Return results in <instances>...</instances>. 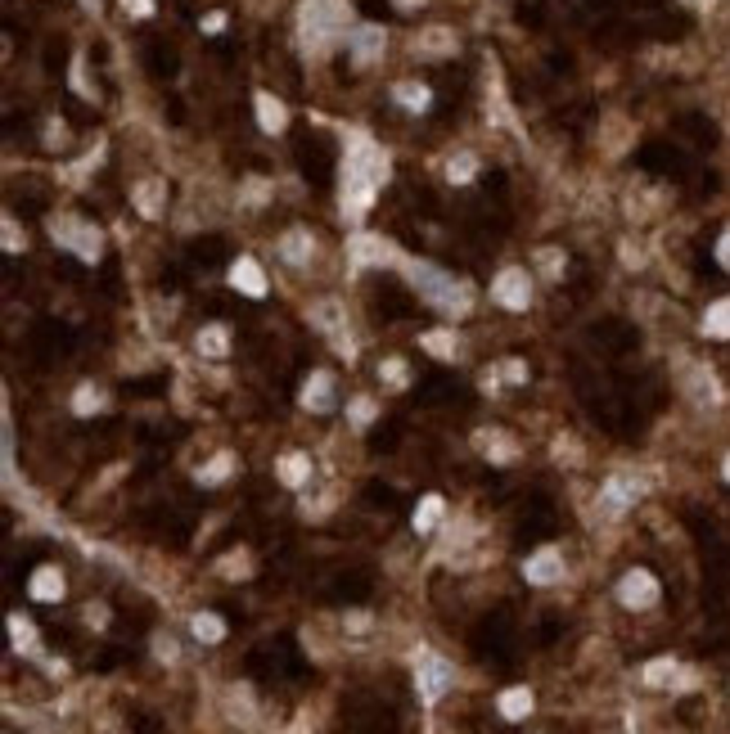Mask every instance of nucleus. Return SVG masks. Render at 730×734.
<instances>
[{
  "label": "nucleus",
  "instance_id": "11",
  "mask_svg": "<svg viewBox=\"0 0 730 734\" xmlns=\"http://www.w3.org/2000/svg\"><path fill=\"white\" fill-rule=\"evenodd\" d=\"M231 284H235V288H244V293H248V298H262V293H266V279H262V266H257L253 257H239V262L231 266Z\"/></svg>",
  "mask_w": 730,
  "mask_h": 734
},
{
  "label": "nucleus",
  "instance_id": "32",
  "mask_svg": "<svg viewBox=\"0 0 730 734\" xmlns=\"http://www.w3.org/2000/svg\"><path fill=\"white\" fill-rule=\"evenodd\" d=\"M379 375H384L393 388H406V365H402V360H384V365H379Z\"/></svg>",
  "mask_w": 730,
  "mask_h": 734
},
{
  "label": "nucleus",
  "instance_id": "25",
  "mask_svg": "<svg viewBox=\"0 0 730 734\" xmlns=\"http://www.w3.org/2000/svg\"><path fill=\"white\" fill-rule=\"evenodd\" d=\"M424 347L433 351V356H456V334H447V329H433V334H424Z\"/></svg>",
  "mask_w": 730,
  "mask_h": 734
},
{
  "label": "nucleus",
  "instance_id": "29",
  "mask_svg": "<svg viewBox=\"0 0 730 734\" xmlns=\"http://www.w3.org/2000/svg\"><path fill=\"white\" fill-rule=\"evenodd\" d=\"M72 406H77V415H91V410H100V406H104V392L86 383V388L77 392V401H72Z\"/></svg>",
  "mask_w": 730,
  "mask_h": 734
},
{
  "label": "nucleus",
  "instance_id": "36",
  "mask_svg": "<svg viewBox=\"0 0 730 734\" xmlns=\"http://www.w3.org/2000/svg\"><path fill=\"white\" fill-rule=\"evenodd\" d=\"M122 10H126V14H140V19H144V14H154L150 0H122Z\"/></svg>",
  "mask_w": 730,
  "mask_h": 734
},
{
  "label": "nucleus",
  "instance_id": "14",
  "mask_svg": "<svg viewBox=\"0 0 730 734\" xmlns=\"http://www.w3.org/2000/svg\"><path fill=\"white\" fill-rule=\"evenodd\" d=\"M415 50H419V54H433V59H442V54L456 50V32H447V28H428V32H419Z\"/></svg>",
  "mask_w": 730,
  "mask_h": 734
},
{
  "label": "nucleus",
  "instance_id": "23",
  "mask_svg": "<svg viewBox=\"0 0 730 734\" xmlns=\"http://www.w3.org/2000/svg\"><path fill=\"white\" fill-rule=\"evenodd\" d=\"M483 447H487V460H496V464H509V460H515V442H509L505 432L483 437Z\"/></svg>",
  "mask_w": 730,
  "mask_h": 734
},
{
  "label": "nucleus",
  "instance_id": "39",
  "mask_svg": "<svg viewBox=\"0 0 730 734\" xmlns=\"http://www.w3.org/2000/svg\"><path fill=\"white\" fill-rule=\"evenodd\" d=\"M717 257H721V262H726V266H730V235H726V239H721V248H717Z\"/></svg>",
  "mask_w": 730,
  "mask_h": 734
},
{
  "label": "nucleus",
  "instance_id": "19",
  "mask_svg": "<svg viewBox=\"0 0 730 734\" xmlns=\"http://www.w3.org/2000/svg\"><path fill=\"white\" fill-rule=\"evenodd\" d=\"M442 496H424V504L415 509V532H433L437 528V519H442Z\"/></svg>",
  "mask_w": 730,
  "mask_h": 734
},
{
  "label": "nucleus",
  "instance_id": "10",
  "mask_svg": "<svg viewBox=\"0 0 730 734\" xmlns=\"http://www.w3.org/2000/svg\"><path fill=\"white\" fill-rule=\"evenodd\" d=\"M28 591H32V600H41V604L63 600V572H59V568H36L32 581H28Z\"/></svg>",
  "mask_w": 730,
  "mask_h": 734
},
{
  "label": "nucleus",
  "instance_id": "40",
  "mask_svg": "<svg viewBox=\"0 0 730 734\" xmlns=\"http://www.w3.org/2000/svg\"><path fill=\"white\" fill-rule=\"evenodd\" d=\"M726 482H730V456H726Z\"/></svg>",
  "mask_w": 730,
  "mask_h": 734
},
{
  "label": "nucleus",
  "instance_id": "33",
  "mask_svg": "<svg viewBox=\"0 0 730 734\" xmlns=\"http://www.w3.org/2000/svg\"><path fill=\"white\" fill-rule=\"evenodd\" d=\"M10 631H14V644H19V649H32V640H36V635H32V622L10 617Z\"/></svg>",
  "mask_w": 730,
  "mask_h": 734
},
{
  "label": "nucleus",
  "instance_id": "24",
  "mask_svg": "<svg viewBox=\"0 0 730 734\" xmlns=\"http://www.w3.org/2000/svg\"><path fill=\"white\" fill-rule=\"evenodd\" d=\"M158 198H163V185H158V181H144V185L135 190V203H140L144 216H158Z\"/></svg>",
  "mask_w": 730,
  "mask_h": 734
},
{
  "label": "nucleus",
  "instance_id": "4",
  "mask_svg": "<svg viewBox=\"0 0 730 734\" xmlns=\"http://www.w3.org/2000/svg\"><path fill=\"white\" fill-rule=\"evenodd\" d=\"M415 681H419V694L428 703H437L451 685H456V672L447 657H437V653H419V667H415Z\"/></svg>",
  "mask_w": 730,
  "mask_h": 734
},
{
  "label": "nucleus",
  "instance_id": "38",
  "mask_svg": "<svg viewBox=\"0 0 730 734\" xmlns=\"http://www.w3.org/2000/svg\"><path fill=\"white\" fill-rule=\"evenodd\" d=\"M393 5H397V10H406V14H410V10H419V5H424V0H393Z\"/></svg>",
  "mask_w": 730,
  "mask_h": 734
},
{
  "label": "nucleus",
  "instance_id": "34",
  "mask_svg": "<svg viewBox=\"0 0 730 734\" xmlns=\"http://www.w3.org/2000/svg\"><path fill=\"white\" fill-rule=\"evenodd\" d=\"M316 325H320V329H338V325H343V320H338V307H334V302H320V307H316Z\"/></svg>",
  "mask_w": 730,
  "mask_h": 734
},
{
  "label": "nucleus",
  "instance_id": "37",
  "mask_svg": "<svg viewBox=\"0 0 730 734\" xmlns=\"http://www.w3.org/2000/svg\"><path fill=\"white\" fill-rule=\"evenodd\" d=\"M222 28H226L222 14H207V19H203V32H222Z\"/></svg>",
  "mask_w": 730,
  "mask_h": 734
},
{
  "label": "nucleus",
  "instance_id": "15",
  "mask_svg": "<svg viewBox=\"0 0 730 734\" xmlns=\"http://www.w3.org/2000/svg\"><path fill=\"white\" fill-rule=\"evenodd\" d=\"M257 122H262V131H271V135H275V131H284L288 113H284V104H280L275 95H266V91H262V95H257Z\"/></svg>",
  "mask_w": 730,
  "mask_h": 734
},
{
  "label": "nucleus",
  "instance_id": "9",
  "mask_svg": "<svg viewBox=\"0 0 730 734\" xmlns=\"http://www.w3.org/2000/svg\"><path fill=\"white\" fill-rule=\"evenodd\" d=\"M347 45H352V59L365 68V63H375L379 54H384V28H356L352 36H347Z\"/></svg>",
  "mask_w": 730,
  "mask_h": 734
},
{
  "label": "nucleus",
  "instance_id": "8",
  "mask_svg": "<svg viewBox=\"0 0 730 734\" xmlns=\"http://www.w3.org/2000/svg\"><path fill=\"white\" fill-rule=\"evenodd\" d=\"M523 577H528L532 585H550V581H559V577H564V554L550 550V545L537 550V554L523 563Z\"/></svg>",
  "mask_w": 730,
  "mask_h": 734
},
{
  "label": "nucleus",
  "instance_id": "12",
  "mask_svg": "<svg viewBox=\"0 0 730 734\" xmlns=\"http://www.w3.org/2000/svg\"><path fill=\"white\" fill-rule=\"evenodd\" d=\"M303 406L307 410H329L334 406V379L329 375H312L303 388Z\"/></svg>",
  "mask_w": 730,
  "mask_h": 734
},
{
  "label": "nucleus",
  "instance_id": "30",
  "mask_svg": "<svg viewBox=\"0 0 730 734\" xmlns=\"http://www.w3.org/2000/svg\"><path fill=\"white\" fill-rule=\"evenodd\" d=\"M474 167H478V163H474L469 154H460V158H451V163H447V176H451L456 185H465V181L474 176Z\"/></svg>",
  "mask_w": 730,
  "mask_h": 734
},
{
  "label": "nucleus",
  "instance_id": "20",
  "mask_svg": "<svg viewBox=\"0 0 730 734\" xmlns=\"http://www.w3.org/2000/svg\"><path fill=\"white\" fill-rule=\"evenodd\" d=\"M703 334H712V338H730V298H721V302L703 316Z\"/></svg>",
  "mask_w": 730,
  "mask_h": 734
},
{
  "label": "nucleus",
  "instance_id": "21",
  "mask_svg": "<svg viewBox=\"0 0 730 734\" xmlns=\"http://www.w3.org/2000/svg\"><path fill=\"white\" fill-rule=\"evenodd\" d=\"M280 253H284V262H307V257H312V235H303V230L284 235Z\"/></svg>",
  "mask_w": 730,
  "mask_h": 734
},
{
  "label": "nucleus",
  "instance_id": "1",
  "mask_svg": "<svg viewBox=\"0 0 730 734\" xmlns=\"http://www.w3.org/2000/svg\"><path fill=\"white\" fill-rule=\"evenodd\" d=\"M388 181V158L375 149L370 140H352V154H347V172H343V207L352 216H361L375 198V185Z\"/></svg>",
  "mask_w": 730,
  "mask_h": 734
},
{
  "label": "nucleus",
  "instance_id": "17",
  "mask_svg": "<svg viewBox=\"0 0 730 734\" xmlns=\"http://www.w3.org/2000/svg\"><path fill=\"white\" fill-rule=\"evenodd\" d=\"M496 707H500L505 721H523V716L532 712V694H528V690H505Z\"/></svg>",
  "mask_w": 730,
  "mask_h": 734
},
{
  "label": "nucleus",
  "instance_id": "3",
  "mask_svg": "<svg viewBox=\"0 0 730 734\" xmlns=\"http://www.w3.org/2000/svg\"><path fill=\"white\" fill-rule=\"evenodd\" d=\"M343 23H347L343 0H307V5H303V36L312 45H325Z\"/></svg>",
  "mask_w": 730,
  "mask_h": 734
},
{
  "label": "nucleus",
  "instance_id": "27",
  "mask_svg": "<svg viewBox=\"0 0 730 734\" xmlns=\"http://www.w3.org/2000/svg\"><path fill=\"white\" fill-rule=\"evenodd\" d=\"M397 100L406 109H428V86H415V82H402L397 86Z\"/></svg>",
  "mask_w": 730,
  "mask_h": 734
},
{
  "label": "nucleus",
  "instance_id": "7",
  "mask_svg": "<svg viewBox=\"0 0 730 734\" xmlns=\"http://www.w3.org/2000/svg\"><path fill=\"white\" fill-rule=\"evenodd\" d=\"M491 298L509 311H523L528 298H532V284H528V270H500L496 284H491Z\"/></svg>",
  "mask_w": 730,
  "mask_h": 734
},
{
  "label": "nucleus",
  "instance_id": "16",
  "mask_svg": "<svg viewBox=\"0 0 730 734\" xmlns=\"http://www.w3.org/2000/svg\"><path fill=\"white\" fill-rule=\"evenodd\" d=\"M199 351H203V356H226V351H231V329H226V325L199 329Z\"/></svg>",
  "mask_w": 730,
  "mask_h": 734
},
{
  "label": "nucleus",
  "instance_id": "31",
  "mask_svg": "<svg viewBox=\"0 0 730 734\" xmlns=\"http://www.w3.org/2000/svg\"><path fill=\"white\" fill-rule=\"evenodd\" d=\"M347 415H352V423H356V428H365V423L375 419V401H370V397H356Z\"/></svg>",
  "mask_w": 730,
  "mask_h": 734
},
{
  "label": "nucleus",
  "instance_id": "22",
  "mask_svg": "<svg viewBox=\"0 0 730 734\" xmlns=\"http://www.w3.org/2000/svg\"><path fill=\"white\" fill-rule=\"evenodd\" d=\"M194 635H199L203 644H216V640L226 635V622L216 617V613H199V617H194Z\"/></svg>",
  "mask_w": 730,
  "mask_h": 734
},
{
  "label": "nucleus",
  "instance_id": "26",
  "mask_svg": "<svg viewBox=\"0 0 730 734\" xmlns=\"http://www.w3.org/2000/svg\"><path fill=\"white\" fill-rule=\"evenodd\" d=\"M668 681H677V663H672V657H659V663L645 667V685H668Z\"/></svg>",
  "mask_w": 730,
  "mask_h": 734
},
{
  "label": "nucleus",
  "instance_id": "28",
  "mask_svg": "<svg viewBox=\"0 0 730 734\" xmlns=\"http://www.w3.org/2000/svg\"><path fill=\"white\" fill-rule=\"evenodd\" d=\"M231 464H235L231 456H216V460H212L207 469H199V482H222V478L231 473Z\"/></svg>",
  "mask_w": 730,
  "mask_h": 734
},
{
  "label": "nucleus",
  "instance_id": "2",
  "mask_svg": "<svg viewBox=\"0 0 730 734\" xmlns=\"http://www.w3.org/2000/svg\"><path fill=\"white\" fill-rule=\"evenodd\" d=\"M415 284H419V293L437 311H447L456 320L469 316V307H474V288L469 284H456V275L437 270V266H415Z\"/></svg>",
  "mask_w": 730,
  "mask_h": 734
},
{
  "label": "nucleus",
  "instance_id": "13",
  "mask_svg": "<svg viewBox=\"0 0 730 734\" xmlns=\"http://www.w3.org/2000/svg\"><path fill=\"white\" fill-rule=\"evenodd\" d=\"M636 496H640V482H636V478H613V482L604 487V509H609V513H622Z\"/></svg>",
  "mask_w": 730,
  "mask_h": 734
},
{
  "label": "nucleus",
  "instance_id": "5",
  "mask_svg": "<svg viewBox=\"0 0 730 734\" xmlns=\"http://www.w3.org/2000/svg\"><path fill=\"white\" fill-rule=\"evenodd\" d=\"M54 235H59V244H63V248H72V253H77V257H86V262H95V257H100V248H104L95 226L68 222V216H63V222H54Z\"/></svg>",
  "mask_w": 730,
  "mask_h": 734
},
{
  "label": "nucleus",
  "instance_id": "18",
  "mask_svg": "<svg viewBox=\"0 0 730 734\" xmlns=\"http://www.w3.org/2000/svg\"><path fill=\"white\" fill-rule=\"evenodd\" d=\"M307 473H312V460H307V456H298V451L280 460V482H288V487H303V482H307Z\"/></svg>",
  "mask_w": 730,
  "mask_h": 734
},
{
  "label": "nucleus",
  "instance_id": "35",
  "mask_svg": "<svg viewBox=\"0 0 730 734\" xmlns=\"http://www.w3.org/2000/svg\"><path fill=\"white\" fill-rule=\"evenodd\" d=\"M19 244H23V239H19V226H14V216H5V248H10V253H19Z\"/></svg>",
  "mask_w": 730,
  "mask_h": 734
},
{
  "label": "nucleus",
  "instance_id": "6",
  "mask_svg": "<svg viewBox=\"0 0 730 734\" xmlns=\"http://www.w3.org/2000/svg\"><path fill=\"white\" fill-rule=\"evenodd\" d=\"M618 600L627 609H653V604H659V581H653L645 568H636V572H627L618 581Z\"/></svg>",
  "mask_w": 730,
  "mask_h": 734
}]
</instances>
